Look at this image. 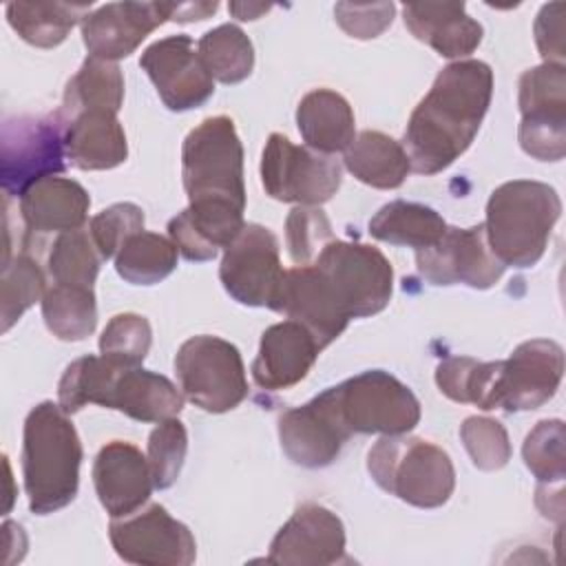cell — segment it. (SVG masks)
Wrapping results in <instances>:
<instances>
[{"label":"cell","instance_id":"cell-27","mask_svg":"<svg viewBox=\"0 0 566 566\" xmlns=\"http://www.w3.org/2000/svg\"><path fill=\"white\" fill-rule=\"evenodd\" d=\"M296 126L307 148L323 155L345 150L356 137L349 102L329 88H316L303 95L296 108Z\"/></svg>","mask_w":566,"mask_h":566},{"label":"cell","instance_id":"cell-46","mask_svg":"<svg viewBox=\"0 0 566 566\" xmlns=\"http://www.w3.org/2000/svg\"><path fill=\"white\" fill-rule=\"evenodd\" d=\"M564 4H544L535 20V42L542 57L551 64H564Z\"/></svg>","mask_w":566,"mask_h":566},{"label":"cell","instance_id":"cell-35","mask_svg":"<svg viewBox=\"0 0 566 566\" xmlns=\"http://www.w3.org/2000/svg\"><path fill=\"white\" fill-rule=\"evenodd\" d=\"M197 53L210 77L223 84L243 82L254 66L252 42L237 24H219L203 33Z\"/></svg>","mask_w":566,"mask_h":566},{"label":"cell","instance_id":"cell-12","mask_svg":"<svg viewBox=\"0 0 566 566\" xmlns=\"http://www.w3.org/2000/svg\"><path fill=\"white\" fill-rule=\"evenodd\" d=\"M64 155V122L57 113L7 119L2 124V190L22 195L31 184L62 172Z\"/></svg>","mask_w":566,"mask_h":566},{"label":"cell","instance_id":"cell-9","mask_svg":"<svg viewBox=\"0 0 566 566\" xmlns=\"http://www.w3.org/2000/svg\"><path fill=\"white\" fill-rule=\"evenodd\" d=\"M340 181L343 168L332 155L296 146L281 133L268 137L261 155V184L272 199L318 206L336 195Z\"/></svg>","mask_w":566,"mask_h":566},{"label":"cell","instance_id":"cell-33","mask_svg":"<svg viewBox=\"0 0 566 566\" xmlns=\"http://www.w3.org/2000/svg\"><path fill=\"white\" fill-rule=\"evenodd\" d=\"M119 369V365L104 356H82L73 360L60 378L57 405L66 413H75L86 405L108 407Z\"/></svg>","mask_w":566,"mask_h":566},{"label":"cell","instance_id":"cell-43","mask_svg":"<svg viewBox=\"0 0 566 566\" xmlns=\"http://www.w3.org/2000/svg\"><path fill=\"white\" fill-rule=\"evenodd\" d=\"M460 438L473 464L482 471H497L511 460V442L502 422L486 416H471L460 427Z\"/></svg>","mask_w":566,"mask_h":566},{"label":"cell","instance_id":"cell-41","mask_svg":"<svg viewBox=\"0 0 566 566\" xmlns=\"http://www.w3.org/2000/svg\"><path fill=\"white\" fill-rule=\"evenodd\" d=\"M188 451V433L181 420L157 422L148 436V467L155 489H168L177 482Z\"/></svg>","mask_w":566,"mask_h":566},{"label":"cell","instance_id":"cell-4","mask_svg":"<svg viewBox=\"0 0 566 566\" xmlns=\"http://www.w3.org/2000/svg\"><path fill=\"white\" fill-rule=\"evenodd\" d=\"M562 214L555 188L533 179L497 186L486 203L484 232L493 254L513 268L535 265Z\"/></svg>","mask_w":566,"mask_h":566},{"label":"cell","instance_id":"cell-7","mask_svg":"<svg viewBox=\"0 0 566 566\" xmlns=\"http://www.w3.org/2000/svg\"><path fill=\"white\" fill-rule=\"evenodd\" d=\"M329 391L349 433L400 436L420 420V402L413 391L382 369L352 376Z\"/></svg>","mask_w":566,"mask_h":566},{"label":"cell","instance_id":"cell-16","mask_svg":"<svg viewBox=\"0 0 566 566\" xmlns=\"http://www.w3.org/2000/svg\"><path fill=\"white\" fill-rule=\"evenodd\" d=\"M139 66L153 80L161 102L170 111H190L206 104L214 84L195 51L190 35H168L153 42L139 57Z\"/></svg>","mask_w":566,"mask_h":566},{"label":"cell","instance_id":"cell-31","mask_svg":"<svg viewBox=\"0 0 566 566\" xmlns=\"http://www.w3.org/2000/svg\"><path fill=\"white\" fill-rule=\"evenodd\" d=\"M91 4L69 2H11L7 20L11 29L29 44L53 49L66 40L69 31L84 20Z\"/></svg>","mask_w":566,"mask_h":566},{"label":"cell","instance_id":"cell-45","mask_svg":"<svg viewBox=\"0 0 566 566\" xmlns=\"http://www.w3.org/2000/svg\"><path fill=\"white\" fill-rule=\"evenodd\" d=\"M394 2H374V4H352L338 2L334 7L336 22L340 29L356 40L378 38L394 20Z\"/></svg>","mask_w":566,"mask_h":566},{"label":"cell","instance_id":"cell-44","mask_svg":"<svg viewBox=\"0 0 566 566\" xmlns=\"http://www.w3.org/2000/svg\"><path fill=\"white\" fill-rule=\"evenodd\" d=\"M144 230V210L130 201L113 203L91 219V239L102 259L115 256L122 245Z\"/></svg>","mask_w":566,"mask_h":566},{"label":"cell","instance_id":"cell-8","mask_svg":"<svg viewBox=\"0 0 566 566\" xmlns=\"http://www.w3.org/2000/svg\"><path fill=\"white\" fill-rule=\"evenodd\" d=\"M175 374L184 396L210 413L230 411L248 396L241 354L219 336L201 334L181 343L175 356Z\"/></svg>","mask_w":566,"mask_h":566},{"label":"cell","instance_id":"cell-11","mask_svg":"<svg viewBox=\"0 0 566 566\" xmlns=\"http://www.w3.org/2000/svg\"><path fill=\"white\" fill-rule=\"evenodd\" d=\"M219 279L234 301L276 310L285 279L276 237L265 226L245 223L223 252Z\"/></svg>","mask_w":566,"mask_h":566},{"label":"cell","instance_id":"cell-29","mask_svg":"<svg viewBox=\"0 0 566 566\" xmlns=\"http://www.w3.org/2000/svg\"><path fill=\"white\" fill-rule=\"evenodd\" d=\"M124 99V77L115 62L88 55L64 88L60 117L66 124L80 113L104 111L117 115Z\"/></svg>","mask_w":566,"mask_h":566},{"label":"cell","instance_id":"cell-6","mask_svg":"<svg viewBox=\"0 0 566 566\" xmlns=\"http://www.w3.org/2000/svg\"><path fill=\"white\" fill-rule=\"evenodd\" d=\"M349 318H365L387 307L394 270L385 254L367 243L329 241L312 263Z\"/></svg>","mask_w":566,"mask_h":566},{"label":"cell","instance_id":"cell-32","mask_svg":"<svg viewBox=\"0 0 566 566\" xmlns=\"http://www.w3.org/2000/svg\"><path fill=\"white\" fill-rule=\"evenodd\" d=\"M42 318L60 340H84L97 325L93 287L53 283L42 298Z\"/></svg>","mask_w":566,"mask_h":566},{"label":"cell","instance_id":"cell-20","mask_svg":"<svg viewBox=\"0 0 566 566\" xmlns=\"http://www.w3.org/2000/svg\"><path fill=\"white\" fill-rule=\"evenodd\" d=\"M93 482L97 497L111 517L135 513L155 489L148 458L124 440L104 444L93 462Z\"/></svg>","mask_w":566,"mask_h":566},{"label":"cell","instance_id":"cell-26","mask_svg":"<svg viewBox=\"0 0 566 566\" xmlns=\"http://www.w3.org/2000/svg\"><path fill=\"white\" fill-rule=\"evenodd\" d=\"M184 407L179 389L161 374L142 367H122L111 394L108 409H117L139 422L175 418Z\"/></svg>","mask_w":566,"mask_h":566},{"label":"cell","instance_id":"cell-2","mask_svg":"<svg viewBox=\"0 0 566 566\" xmlns=\"http://www.w3.org/2000/svg\"><path fill=\"white\" fill-rule=\"evenodd\" d=\"M493 95V71L480 60L444 66L413 108L402 148L411 170L436 175L449 168L473 142Z\"/></svg>","mask_w":566,"mask_h":566},{"label":"cell","instance_id":"cell-17","mask_svg":"<svg viewBox=\"0 0 566 566\" xmlns=\"http://www.w3.org/2000/svg\"><path fill=\"white\" fill-rule=\"evenodd\" d=\"M352 433L343 424L329 387L279 418V440L285 455L305 469L332 464Z\"/></svg>","mask_w":566,"mask_h":566},{"label":"cell","instance_id":"cell-30","mask_svg":"<svg viewBox=\"0 0 566 566\" xmlns=\"http://www.w3.org/2000/svg\"><path fill=\"white\" fill-rule=\"evenodd\" d=\"M447 230L444 219L429 206L413 201H389L369 219V234L378 241L407 248H429Z\"/></svg>","mask_w":566,"mask_h":566},{"label":"cell","instance_id":"cell-19","mask_svg":"<svg viewBox=\"0 0 566 566\" xmlns=\"http://www.w3.org/2000/svg\"><path fill=\"white\" fill-rule=\"evenodd\" d=\"M166 20V2H108L84 15L82 40L93 57L115 62L130 55Z\"/></svg>","mask_w":566,"mask_h":566},{"label":"cell","instance_id":"cell-3","mask_svg":"<svg viewBox=\"0 0 566 566\" xmlns=\"http://www.w3.org/2000/svg\"><path fill=\"white\" fill-rule=\"evenodd\" d=\"M82 442L69 413L44 400L24 420L22 475L29 509L49 515L73 502L80 484Z\"/></svg>","mask_w":566,"mask_h":566},{"label":"cell","instance_id":"cell-24","mask_svg":"<svg viewBox=\"0 0 566 566\" xmlns=\"http://www.w3.org/2000/svg\"><path fill=\"white\" fill-rule=\"evenodd\" d=\"M91 197L73 179L44 177L20 195V214L33 232L80 230L88 217Z\"/></svg>","mask_w":566,"mask_h":566},{"label":"cell","instance_id":"cell-28","mask_svg":"<svg viewBox=\"0 0 566 566\" xmlns=\"http://www.w3.org/2000/svg\"><path fill=\"white\" fill-rule=\"evenodd\" d=\"M343 161L358 181L380 190L398 188L411 170L402 144L380 130L358 133L345 148Z\"/></svg>","mask_w":566,"mask_h":566},{"label":"cell","instance_id":"cell-10","mask_svg":"<svg viewBox=\"0 0 566 566\" xmlns=\"http://www.w3.org/2000/svg\"><path fill=\"white\" fill-rule=\"evenodd\" d=\"M520 146L539 161H559L566 153V69L544 62L520 77Z\"/></svg>","mask_w":566,"mask_h":566},{"label":"cell","instance_id":"cell-34","mask_svg":"<svg viewBox=\"0 0 566 566\" xmlns=\"http://www.w3.org/2000/svg\"><path fill=\"white\" fill-rule=\"evenodd\" d=\"M177 245L157 232L133 234L115 259L117 274L133 285H153L164 281L177 268Z\"/></svg>","mask_w":566,"mask_h":566},{"label":"cell","instance_id":"cell-21","mask_svg":"<svg viewBox=\"0 0 566 566\" xmlns=\"http://www.w3.org/2000/svg\"><path fill=\"white\" fill-rule=\"evenodd\" d=\"M274 312L287 314L292 321L310 329L321 349L338 338L352 321L340 310L323 276L312 263L296 265L285 272Z\"/></svg>","mask_w":566,"mask_h":566},{"label":"cell","instance_id":"cell-48","mask_svg":"<svg viewBox=\"0 0 566 566\" xmlns=\"http://www.w3.org/2000/svg\"><path fill=\"white\" fill-rule=\"evenodd\" d=\"M272 7L270 4H252V2H232L230 11L239 18V20H256L261 13H268Z\"/></svg>","mask_w":566,"mask_h":566},{"label":"cell","instance_id":"cell-22","mask_svg":"<svg viewBox=\"0 0 566 566\" xmlns=\"http://www.w3.org/2000/svg\"><path fill=\"white\" fill-rule=\"evenodd\" d=\"M321 347L316 338L296 321L270 325L252 363V378L259 387L279 391L301 382L316 363Z\"/></svg>","mask_w":566,"mask_h":566},{"label":"cell","instance_id":"cell-37","mask_svg":"<svg viewBox=\"0 0 566 566\" xmlns=\"http://www.w3.org/2000/svg\"><path fill=\"white\" fill-rule=\"evenodd\" d=\"M102 254L95 248L91 232L71 230L62 232L49 254V274L60 285L93 287L99 272Z\"/></svg>","mask_w":566,"mask_h":566},{"label":"cell","instance_id":"cell-5","mask_svg":"<svg viewBox=\"0 0 566 566\" xmlns=\"http://www.w3.org/2000/svg\"><path fill=\"white\" fill-rule=\"evenodd\" d=\"M367 471L382 491L418 509L442 506L455 489L447 451L405 433L380 438L367 453Z\"/></svg>","mask_w":566,"mask_h":566},{"label":"cell","instance_id":"cell-15","mask_svg":"<svg viewBox=\"0 0 566 566\" xmlns=\"http://www.w3.org/2000/svg\"><path fill=\"white\" fill-rule=\"evenodd\" d=\"M416 265L431 285L464 283L475 290L495 285L506 268L489 248L484 223L473 228L447 226L433 245L416 250Z\"/></svg>","mask_w":566,"mask_h":566},{"label":"cell","instance_id":"cell-39","mask_svg":"<svg viewBox=\"0 0 566 566\" xmlns=\"http://www.w3.org/2000/svg\"><path fill=\"white\" fill-rule=\"evenodd\" d=\"M566 429L564 422L539 420L526 436L522 447V458L528 471L539 484H562L566 478V455H564Z\"/></svg>","mask_w":566,"mask_h":566},{"label":"cell","instance_id":"cell-36","mask_svg":"<svg viewBox=\"0 0 566 566\" xmlns=\"http://www.w3.org/2000/svg\"><path fill=\"white\" fill-rule=\"evenodd\" d=\"M497 360L480 363L471 356L444 358L436 369L440 391L455 402H471L484 411L493 409Z\"/></svg>","mask_w":566,"mask_h":566},{"label":"cell","instance_id":"cell-18","mask_svg":"<svg viewBox=\"0 0 566 566\" xmlns=\"http://www.w3.org/2000/svg\"><path fill=\"white\" fill-rule=\"evenodd\" d=\"M345 559V526L321 504H301L270 544V564L327 566Z\"/></svg>","mask_w":566,"mask_h":566},{"label":"cell","instance_id":"cell-23","mask_svg":"<svg viewBox=\"0 0 566 566\" xmlns=\"http://www.w3.org/2000/svg\"><path fill=\"white\" fill-rule=\"evenodd\" d=\"M402 18L413 38L442 57H464L482 42V24L458 2L405 4Z\"/></svg>","mask_w":566,"mask_h":566},{"label":"cell","instance_id":"cell-1","mask_svg":"<svg viewBox=\"0 0 566 566\" xmlns=\"http://www.w3.org/2000/svg\"><path fill=\"white\" fill-rule=\"evenodd\" d=\"M181 177L190 206L170 219L168 237L188 261H210L245 226L243 146L230 117H208L188 133Z\"/></svg>","mask_w":566,"mask_h":566},{"label":"cell","instance_id":"cell-47","mask_svg":"<svg viewBox=\"0 0 566 566\" xmlns=\"http://www.w3.org/2000/svg\"><path fill=\"white\" fill-rule=\"evenodd\" d=\"M166 9H168V20L172 22H195L212 15L219 9V4L217 2H166Z\"/></svg>","mask_w":566,"mask_h":566},{"label":"cell","instance_id":"cell-38","mask_svg":"<svg viewBox=\"0 0 566 566\" xmlns=\"http://www.w3.org/2000/svg\"><path fill=\"white\" fill-rule=\"evenodd\" d=\"M46 294V279L38 265L27 254L4 259L2 281H0V321L2 332H9L11 325Z\"/></svg>","mask_w":566,"mask_h":566},{"label":"cell","instance_id":"cell-40","mask_svg":"<svg viewBox=\"0 0 566 566\" xmlns=\"http://www.w3.org/2000/svg\"><path fill=\"white\" fill-rule=\"evenodd\" d=\"M153 343V329L146 316L124 312L113 316L102 336L99 352L119 367H139Z\"/></svg>","mask_w":566,"mask_h":566},{"label":"cell","instance_id":"cell-13","mask_svg":"<svg viewBox=\"0 0 566 566\" xmlns=\"http://www.w3.org/2000/svg\"><path fill=\"white\" fill-rule=\"evenodd\" d=\"M108 537L115 553L128 564L188 566L197 557L190 528L177 522L161 504H150L126 517H113Z\"/></svg>","mask_w":566,"mask_h":566},{"label":"cell","instance_id":"cell-14","mask_svg":"<svg viewBox=\"0 0 566 566\" xmlns=\"http://www.w3.org/2000/svg\"><path fill=\"white\" fill-rule=\"evenodd\" d=\"M564 374V349L551 338H533L497 360L493 409L506 413L537 409L548 402Z\"/></svg>","mask_w":566,"mask_h":566},{"label":"cell","instance_id":"cell-42","mask_svg":"<svg viewBox=\"0 0 566 566\" xmlns=\"http://www.w3.org/2000/svg\"><path fill=\"white\" fill-rule=\"evenodd\" d=\"M329 241H334L332 226L321 208L298 206L287 214L285 243L296 265H310Z\"/></svg>","mask_w":566,"mask_h":566},{"label":"cell","instance_id":"cell-25","mask_svg":"<svg viewBox=\"0 0 566 566\" xmlns=\"http://www.w3.org/2000/svg\"><path fill=\"white\" fill-rule=\"evenodd\" d=\"M66 157L80 170H108L126 161V133L113 113H80L64 124Z\"/></svg>","mask_w":566,"mask_h":566}]
</instances>
